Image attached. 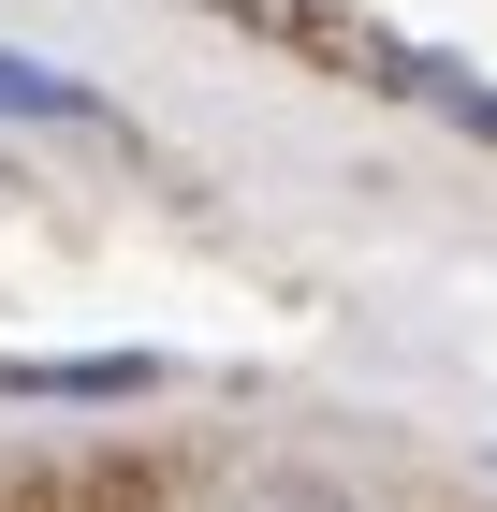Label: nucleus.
<instances>
[{"mask_svg": "<svg viewBox=\"0 0 497 512\" xmlns=\"http://www.w3.org/2000/svg\"><path fill=\"white\" fill-rule=\"evenodd\" d=\"M234 512H351V498H322V483H264V498H234Z\"/></svg>", "mask_w": 497, "mask_h": 512, "instance_id": "obj_2", "label": "nucleus"}, {"mask_svg": "<svg viewBox=\"0 0 497 512\" xmlns=\"http://www.w3.org/2000/svg\"><path fill=\"white\" fill-rule=\"evenodd\" d=\"M0 118H103V88H74V74H44V59L0 44Z\"/></svg>", "mask_w": 497, "mask_h": 512, "instance_id": "obj_1", "label": "nucleus"}]
</instances>
